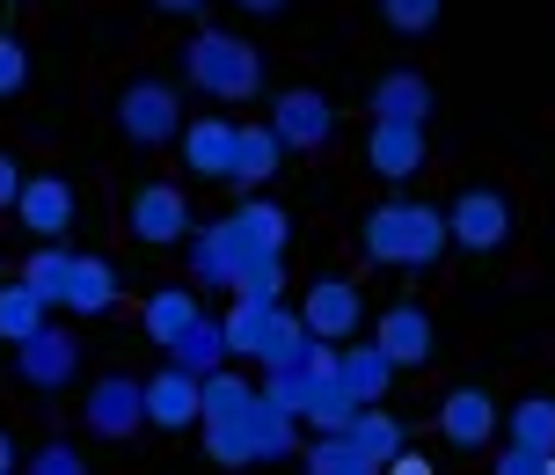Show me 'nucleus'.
Wrapping results in <instances>:
<instances>
[{
	"mask_svg": "<svg viewBox=\"0 0 555 475\" xmlns=\"http://www.w3.org/2000/svg\"><path fill=\"white\" fill-rule=\"evenodd\" d=\"M81 418H88V432H95V439H132L139 424H146V402H139V381H132V373H103V381L88 388Z\"/></svg>",
	"mask_w": 555,
	"mask_h": 475,
	"instance_id": "16",
	"label": "nucleus"
},
{
	"mask_svg": "<svg viewBox=\"0 0 555 475\" xmlns=\"http://www.w3.org/2000/svg\"><path fill=\"white\" fill-rule=\"evenodd\" d=\"M191 285L197 293H234V300H285V256L256 249L234 220L191 227Z\"/></svg>",
	"mask_w": 555,
	"mask_h": 475,
	"instance_id": "2",
	"label": "nucleus"
},
{
	"mask_svg": "<svg viewBox=\"0 0 555 475\" xmlns=\"http://www.w3.org/2000/svg\"><path fill=\"white\" fill-rule=\"evenodd\" d=\"M541 475H555V453H548V468H541Z\"/></svg>",
	"mask_w": 555,
	"mask_h": 475,
	"instance_id": "41",
	"label": "nucleus"
},
{
	"mask_svg": "<svg viewBox=\"0 0 555 475\" xmlns=\"http://www.w3.org/2000/svg\"><path fill=\"white\" fill-rule=\"evenodd\" d=\"M344 439H351V447H359V453H365V461H373V468H388L395 453L410 447V439H402V424H395V418H388V410H380V402H365L359 418L344 424Z\"/></svg>",
	"mask_w": 555,
	"mask_h": 475,
	"instance_id": "26",
	"label": "nucleus"
},
{
	"mask_svg": "<svg viewBox=\"0 0 555 475\" xmlns=\"http://www.w3.org/2000/svg\"><path fill=\"white\" fill-rule=\"evenodd\" d=\"M380 475H439V468H431L424 453H410V447H402V453H395V461H388V468H380Z\"/></svg>",
	"mask_w": 555,
	"mask_h": 475,
	"instance_id": "37",
	"label": "nucleus"
},
{
	"mask_svg": "<svg viewBox=\"0 0 555 475\" xmlns=\"http://www.w3.org/2000/svg\"><path fill=\"white\" fill-rule=\"evenodd\" d=\"M74 373H81V344H74V330H52V322H44L37 336L15 344V381H23V388L52 395V388H66Z\"/></svg>",
	"mask_w": 555,
	"mask_h": 475,
	"instance_id": "10",
	"label": "nucleus"
},
{
	"mask_svg": "<svg viewBox=\"0 0 555 475\" xmlns=\"http://www.w3.org/2000/svg\"><path fill=\"white\" fill-rule=\"evenodd\" d=\"M132 234L146 242V249L191 242V197L176 191V183H139L132 191Z\"/></svg>",
	"mask_w": 555,
	"mask_h": 475,
	"instance_id": "12",
	"label": "nucleus"
},
{
	"mask_svg": "<svg viewBox=\"0 0 555 475\" xmlns=\"http://www.w3.org/2000/svg\"><path fill=\"white\" fill-rule=\"evenodd\" d=\"M373 344L388 351L395 373H402V365L439 359V330H431V314L416 308V300H395V308H380V322H373Z\"/></svg>",
	"mask_w": 555,
	"mask_h": 475,
	"instance_id": "13",
	"label": "nucleus"
},
{
	"mask_svg": "<svg viewBox=\"0 0 555 475\" xmlns=\"http://www.w3.org/2000/svg\"><path fill=\"white\" fill-rule=\"evenodd\" d=\"M278 132V146L293 154V146H330V132H336V111H330V95L322 88H278L271 95V117H263Z\"/></svg>",
	"mask_w": 555,
	"mask_h": 475,
	"instance_id": "9",
	"label": "nucleus"
},
{
	"mask_svg": "<svg viewBox=\"0 0 555 475\" xmlns=\"http://www.w3.org/2000/svg\"><path fill=\"white\" fill-rule=\"evenodd\" d=\"M446 0H380V23L402 29V37H424V29H439Z\"/></svg>",
	"mask_w": 555,
	"mask_h": 475,
	"instance_id": "32",
	"label": "nucleus"
},
{
	"mask_svg": "<svg viewBox=\"0 0 555 475\" xmlns=\"http://www.w3.org/2000/svg\"><path fill=\"white\" fill-rule=\"evenodd\" d=\"M541 468H548V453H527V447H504V453H498V468H490V475H541Z\"/></svg>",
	"mask_w": 555,
	"mask_h": 475,
	"instance_id": "35",
	"label": "nucleus"
},
{
	"mask_svg": "<svg viewBox=\"0 0 555 475\" xmlns=\"http://www.w3.org/2000/svg\"><path fill=\"white\" fill-rule=\"evenodd\" d=\"M512 447L527 453H555V395H527V402H512Z\"/></svg>",
	"mask_w": 555,
	"mask_h": 475,
	"instance_id": "29",
	"label": "nucleus"
},
{
	"mask_svg": "<svg viewBox=\"0 0 555 475\" xmlns=\"http://www.w3.org/2000/svg\"><path fill=\"white\" fill-rule=\"evenodd\" d=\"M234 8H249V15H278L285 0H234Z\"/></svg>",
	"mask_w": 555,
	"mask_h": 475,
	"instance_id": "40",
	"label": "nucleus"
},
{
	"mask_svg": "<svg viewBox=\"0 0 555 475\" xmlns=\"http://www.w3.org/2000/svg\"><path fill=\"white\" fill-rule=\"evenodd\" d=\"M336 373H344V388L359 395V402H380V395L395 388V365H388V351H380L373 336H365V344L344 336V344H336Z\"/></svg>",
	"mask_w": 555,
	"mask_h": 475,
	"instance_id": "24",
	"label": "nucleus"
},
{
	"mask_svg": "<svg viewBox=\"0 0 555 475\" xmlns=\"http://www.w3.org/2000/svg\"><path fill=\"white\" fill-rule=\"evenodd\" d=\"M307 322V336H322V344H344V336L365 322V293L351 279H314L307 285V300L293 308Z\"/></svg>",
	"mask_w": 555,
	"mask_h": 475,
	"instance_id": "11",
	"label": "nucleus"
},
{
	"mask_svg": "<svg viewBox=\"0 0 555 475\" xmlns=\"http://www.w3.org/2000/svg\"><path fill=\"white\" fill-rule=\"evenodd\" d=\"M0 475H15V439L0 432Z\"/></svg>",
	"mask_w": 555,
	"mask_h": 475,
	"instance_id": "39",
	"label": "nucleus"
},
{
	"mask_svg": "<svg viewBox=\"0 0 555 475\" xmlns=\"http://www.w3.org/2000/svg\"><path fill=\"white\" fill-rule=\"evenodd\" d=\"M117 132L132 146H168L176 132H183V95L168 81H132L125 95H117Z\"/></svg>",
	"mask_w": 555,
	"mask_h": 475,
	"instance_id": "8",
	"label": "nucleus"
},
{
	"mask_svg": "<svg viewBox=\"0 0 555 475\" xmlns=\"http://www.w3.org/2000/svg\"><path fill=\"white\" fill-rule=\"evenodd\" d=\"M197 439L220 468H263V461H285L300 447V424L263 395V381H242L220 365L197 381Z\"/></svg>",
	"mask_w": 555,
	"mask_h": 475,
	"instance_id": "1",
	"label": "nucleus"
},
{
	"mask_svg": "<svg viewBox=\"0 0 555 475\" xmlns=\"http://www.w3.org/2000/svg\"><path fill=\"white\" fill-rule=\"evenodd\" d=\"M439 432H446V447L482 453L498 439V402H490V388H453L439 402Z\"/></svg>",
	"mask_w": 555,
	"mask_h": 475,
	"instance_id": "18",
	"label": "nucleus"
},
{
	"mask_svg": "<svg viewBox=\"0 0 555 475\" xmlns=\"http://www.w3.org/2000/svg\"><path fill=\"white\" fill-rule=\"evenodd\" d=\"M307 475H380V468H373L344 432H330V439H314V447H307Z\"/></svg>",
	"mask_w": 555,
	"mask_h": 475,
	"instance_id": "31",
	"label": "nucleus"
},
{
	"mask_svg": "<svg viewBox=\"0 0 555 475\" xmlns=\"http://www.w3.org/2000/svg\"><path fill=\"white\" fill-rule=\"evenodd\" d=\"M263 395H271V402H278V410H285L293 424L322 432V439H330V432H344V424L365 410L359 395L344 388V373H336V344H322V336L307 344V359H300V365H285V373H263Z\"/></svg>",
	"mask_w": 555,
	"mask_h": 475,
	"instance_id": "3",
	"label": "nucleus"
},
{
	"mask_svg": "<svg viewBox=\"0 0 555 475\" xmlns=\"http://www.w3.org/2000/svg\"><path fill=\"white\" fill-rule=\"evenodd\" d=\"M168 365H183L191 381H205V373H220L227 365V330H220V314H197L191 330L168 344Z\"/></svg>",
	"mask_w": 555,
	"mask_h": 475,
	"instance_id": "25",
	"label": "nucleus"
},
{
	"mask_svg": "<svg viewBox=\"0 0 555 475\" xmlns=\"http://www.w3.org/2000/svg\"><path fill=\"white\" fill-rule=\"evenodd\" d=\"M15 220H23V234H37V242L74 234V183H66V176H23Z\"/></svg>",
	"mask_w": 555,
	"mask_h": 475,
	"instance_id": "14",
	"label": "nucleus"
},
{
	"mask_svg": "<svg viewBox=\"0 0 555 475\" xmlns=\"http://www.w3.org/2000/svg\"><path fill=\"white\" fill-rule=\"evenodd\" d=\"M446 249H453V242H446V213H439V205H424V197H380V205L359 220V256H365V264H388V271H431Z\"/></svg>",
	"mask_w": 555,
	"mask_h": 475,
	"instance_id": "4",
	"label": "nucleus"
},
{
	"mask_svg": "<svg viewBox=\"0 0 555 475\" xmlns=\"http://www.w3.org/2000/svg\"><path fill=\"white\" fill-rule=\"evenodd\" d=\"M139 402H146V424L154 432H191L197 424V381L183 365H162L154 381H139Z\"/></svg>",
	"mask_w": 555,
	"mask_h": 475,
	"instance_id": "19",
	"label": "nucleus"
},
{
	"mask_svg": "<svg viewBox=\"0 0 555 475\" xmlns=\"http://www.w3.org/2000/svg\"><path fill=\"white\" fill-rule=\"evenodd\" d=\"M23 81H29V52H23V37H8V29H0V95H15Z\"/></svg>",
	"mask_w": 555,
	"mask_h": 475,
	"instance_id": "34",
	"label": "nucleus"
},
{
	"mask_svg": "<svg viewBox=\"0 0 555 475\" xmlns=\"http://www.w3.org/2000/svg\"><path fill=\"white\" fill-rule=\"evenodd\" d=\"M176 154H183V168L197 183H227V168H234V117H191L176 132Z\"/></svg>",
	"mask_w": 555,
	"mask_h": 475,
	"instance_id": "17",
	"label": "nucleus"
},
{
	"mask_svg": "<svg viewBox=\"0 0 555 475\" xmlns=\"http://www.w3.org/2000/svg\"><path fill=\"white\" fill-rule=\"evenodd\" d=\"M197 314H205L197 285H162V293H146V308H139V330H146V344H154V351H168V344L191 330Z\"/></svg>",
	"mask_w": 555,
	"mask_h": 475,
	"instance_id": "21",
	"label": "nucleus"
},
{
	"mask_svg": "<svg viewBox=\"0 0 555 475\" xmlns=\"http://www.w3.org/2000/svg\"><path fill=\"white\" fill-rule=\"evenodd\" d=\"M44 322H52V308H44V300H37L23 279L0 285V344H23V336H37Z\"/></svg>",
	"mask_w": 555,
	"mask_h": 475,
	"instance_id": "28",
	"label": "nucleus"
},
{
	"mask_svg": "<svg viewBox=\"0 0 555 475\" xmlns=\"http://www.w3.org/2000/svg\"><path fill=\"white\" fill-rule=\"evenodd\" d=\"M446 242H453V249H475V256L504 249V242H512V197L490 191V183L461 191L446 205Z\"/></svg>",
	"mask_w": 555,
	"mask_h": 475,
	"instance_id": "7",
	"label": "nucleus"
},
{
	"mask_svg": "<svg viewBox=\"0 0 555 475\" xmlns=\"http://www.w3.org/2000/svg\"><path fill=\"white\" fill-rule=\"evenodd\" d=\"M183 74H191V88L220 95V103L263 95V52H256L249 37H234V29H197L191 44H183Z\"/></svg>",
	"mask_w": 555,
	"mask_h": 475,
	"instance_id": "6",
	"label": "nucleus"
},
{
	"mask_svg": "<svg viewBox=\"0 0 555 475\" xmlns=\"http://www.w3.org/2000/svg\"><path fill=\"white\" fill-rule=\"evenodd\" d=\"M15 191H23V168L15 154H0V213H15Z\"/></svg>",
	"mask_w": 555,
	"mask_h": 475,
	"instance_id": "36",
	"label": "nucleus"
},
{
	"mask_svg": "<svg viewBox=\"0 0 555 475\" xmlns=\"http://www.w3.org/2000/svg\"><path fill=\"white\" fill-rule=\"evenodd\" d=\"M66 314H111L117 308V264L111 256H81L74 249V271H66Z\"/></svg>",
	"mask_w": 555,
	"mask_h": 475,
	"instance_id": "22",
	"label": "nucleus"
},
{
	"mask_svg": "<svg viewBox=\"0 0 555 475\" xmlns=\"http://www.w3.org/2000/svg\"><path fill=\"white\" fill-rule=\"evenodd\" d=\"M365 168L402 191L416 168H424V125H395V117H373V132H365Z\"/></svg>",
	"mask_w": 555,
	"mask_h": 475,
	"instance_id": "15",
	"label": "nucleus"
},
{
	"mask_svg": "<svg viewBox=\"0 0 555 475\" xmlns=\"http://www.w3.org/2000/svg\"><path fill=\"white\" fill-rule=\"evenodd\" d=\"M154 8H168V15H197L205 0H154Z\"/></svg>",
	"mask_w": 555,
	"mask_h": 475,
	"instance_id": "38",
	"label": "nucleus"
},
{
	"mask_svg": "<svg viewBox=\"0 0 555 475\" xmlns=\"http://www.w3.org/2000/svg\"><path fill=\"white\" fill-rule=\"evenodd\" d=\"M23 475H88V461L74 447H66V439H52V447H37L29 453V468Z\"/></svg>",
	"mask_w": 555,
	"mask_h": 475,
	"instance_id": "33",
	"label": "nucleus"
},
{
	"mask_svg": "<svg viewBox=\"0 0 555 475\" xmlns=\"http://www.w3.org/2000/svg\"><path fill=\"white\" fill-rule=\"evenodd\" d=\"M431 81L424 74H410V66H388L380 81H373V117H395V125H424L431 117Z\"/></svg>",
	"mask_w": 555,
	"mask_h": 475,
	"instance_id": "23",
	"label": "nucleus"
},
{
	"mask_svg": "<svg viewBox=\"0 0 555 475\" xmlns=\"http://www.w3.org/2000/svg\"><path fill=\"white\" fill-rule=\"evenodd\" d=\"M227 220L242 227V234H249L256 249H278V256H285V234H293V220H285V205H271V197H242V205H234Z\"/></svg>",
	"mask_w": 555,
	"mask_h": 475,
	"instance_id": "30",
	"label": "nucleus"
},
{
	"mask_svg": "<svg viewBox=\"0 0 555 475\" xmlns=\"http://www.w3.org/2000/svg\"><path fill=\"white\" fill-rule=\"evenodd\" d=\"M66 271H74V249H66V242H37L15 279H23L29 293L44 300V308H59V300H66Z\"/></svg>",
	"mask_w": 555,
	"mask_h": 475,
	"instance_id": "27",
	"label": "nucleus"
},
{
	"mask_svg": "<svg viewBox=\"0 0 555 475\" xmlns=\"http://www.w3.org/2000/svg\"><path fill=\"white\" fill-rule=\"evenodd\" d=\"M278 168H285V146H278L271 125H234V168H227V183L234 191H263Z\"/></svg>",
	"mask_w": 555,
	"mask_h": 475,
	"instance_id": "20",
	"label": "nucleus"
},
{
	"mask_svg": "<svg viewBox=\"0 0 555 475\" xmlns=\"http://www.w3.org/2000/svg\"><path fill=\"white\" fill-rule=\"evenodd\" d=\"M227 330V359H249L256 373H285V365L307 359V322L285 300H234V308L220 314Z\"/></svg>",
	"mask_w": 555,
	"mask_h": 475,
	"instance_id": "5",
	"label": "nucleus"
}]
</instances>
